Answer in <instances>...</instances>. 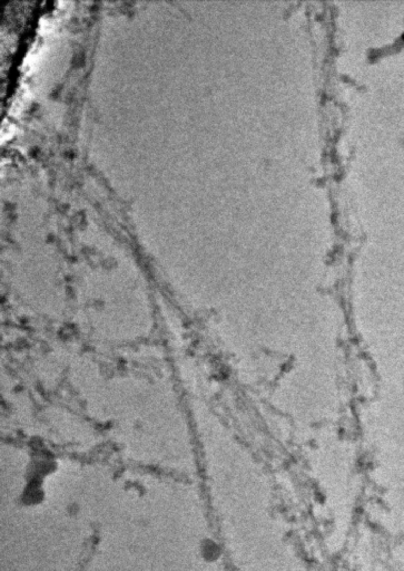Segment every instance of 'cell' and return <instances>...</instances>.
Returning a JSON list of instances; mask_svg holds the SVG:
<instances>
[{
  "mask_svg": "<svg viewBox=\"0 0 404 571\" xmlns=\"http://www.w3.org/2000/svg\"><path fill=\"white\" fill-rule=\"evenodd\" d=\"M201 555L205 558L207 561H215L220 556V550L216 542L212 541V540H205L201 543L200 547Z\"/></svg>",
  "mask_w": 404,
  "mask_h": 571,
  "instance_id": "obj_1",
  "label": "cell"
},
{
  "mask_svg": "<svg viewBox=\"0 0 404 571\" xmlns=\"http://www.w3.org/2000/svg\"><path fill=\"white\" fill-rule=\"evenodd\" d=\"M42 496L44 495L41 494V490L39 489V487L30 486V489L26 490V492H24L23 501L28 503V505H36V503L42 500Z\"/></svg>",
  "mask_w": 404,
  "mask_h": 571,
  "instance_id": "obj_2",
  "label": "cell"
}]
</instances>
